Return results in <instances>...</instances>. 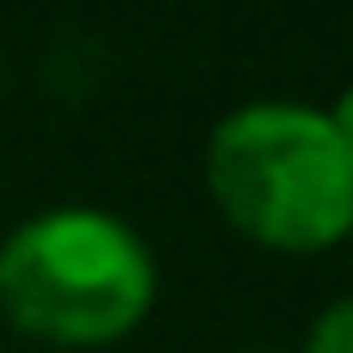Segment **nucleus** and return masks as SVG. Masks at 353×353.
Masks as SVG:
<instances>
[{"label":"nucleus","instance_id":"20e7f679","mask_svg":"<svg viewBox=\"0 0 353 353\" xmlns=\"http://www.w3.org/2000/svg\"><path fill=\"white\" fill-rule=\"evenodd\" d=\"M329 124H335V130H341V137L353 143V87L341 93V99H335V105H329Z\"/></svg>","mask_w":353,"mask_h":353},{"label":"nucleus","instance_id":"7ed1b4c3","mask_svg":"<svg viewBox=\"0 0 353 353\" xmlns=\"http://www.w3.org/2000/svg\"><path fill=\"white\" fill-rule=\"evenodd\" d=\"M304 353H353V298H335V304L310 323Z\"/></svg>","mask_w":353,"mask_h":353},{"label":"nucleus","instance_id":"f257e3e1","mask_svg":"<svg viewBox=\"0 0 353 353\" xmlns=\"http://www.w3.org/2000/svg\"><path fill=\"white\" fill-rule=\"evenodd\" d=\"M205 186L261 248L323 254L353 236V143L316 105L261 99L230 112L205 143Z\"/></svg>","mask_w":353,"mask_h":353},{"label":"nucleus","instance_id":"f03ea898","mask_svg":"<svg viewBox=\"0 0 353 353\" xmlns=\"http://www.w3.org/2000/svg\"><path fill=\"white\" fill-rule=\"evenodd\" d=\"M155 304V261L112 211L62 205L0 242V316L50 347L124 341Z\"/></svg>","mask_w":353,"mask_h":353}]
</instances>
